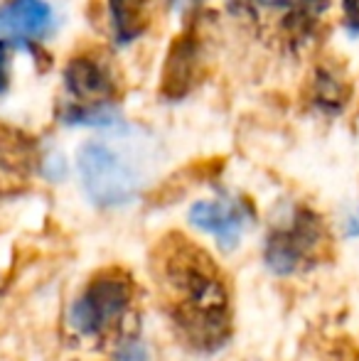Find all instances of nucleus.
Segmentation results:
<instances>
[{"label":"nucleus","mask_w":359,"mask_h":361,"mask_svg":"<svg viewBox=\"0 0 359 361\" xmlns=\"http://www.w3.org/2000/svg\"><path fill=\"white\" fill-rule=\"evenodd\" d=\"M150 266L182 337L197 352L224 347L231 332L229 288L209 253L182 233H170L158 243Z\"/></svg>","instance_id":"f257e3e1"},{"label":"nucleus","mask_w":359,"mask_h":361,"mask_svg":"<svg viewBox=\"0 0 359 361\" xmlns=\"http://www.w3.org/2000/svg\"><path fill=\"white\" fill-rule=\"evenodd\" d=\"M64 94L69 101L59 118L69 126H109L116 121L118 74L109 57L99 49H84L69 57L62 74Z\"/></svg>","instance_id":"f03ea898"},{"label":"nucleus","mask_w":359,"mask_h":361,"mask_svg":"<svg viewBox=\"0 0 359 361\" xmlns=\"http://www.w3.org/2000/svg\"><path fill=\"white\" fill-rule=\"evenodd\" d=\"M226 5L261 42L296 52L320 32L330 0H226Z\"/></svg>","instance_id":"7ed1b4c3"},{"label":"nucleus","mask_w":359,"mask_h":361,"mask_svg":"<svg viewBox=\"0 0 359 361\" xmlns=\"http://www.w3.org/2000/svg\"><path fill=\"white\" fill-rule=\"evenodd\" d=\"M327 248V231L320 214L308 207H293L266 238V266L276 276H293L312 268Z\"/></svg>","instance_id":"20e7f679"},{"label":"nucleus","mask_w":359,"mask_h":361,"mask_svg":"<svg viewBox=\"0 0 359 361\" xmlns=\"http://www.w3.org/2000/svg\"><path fill=\"white\" fill-rule=\"evenodd\" d=\"M79 175L89 200L99 207L128 204L140 190V170L109 140H89L79 150Z\"/></svg>","instance_id":"39448f33"},{"label":"nucleus","mask_w":359,"mask_h":361,"mask_svg":"<svg viewBox=\"0 0 359 361\" xmlns=\"http://www.w3.org/2000/svg\"><path fill=\"white\" fill-rule=\"evenodd\" d=\"M133 300V281L121 268H106L89 281L69 310V324L84 337H99L123 319Z\"/></svg>","instance_id":"423d86ee"},{"label":"nucleus","mask_w":359,"mask_h":361,"mask_svg":"<svg viewBox=\"0 0 359 361\" xmlns=\"http://www.w3.org/2000/svg\"><path fill=\"white\" fill-rule=\"evenodd\" d=\"M54 10L47 0H5L0 5V44L30 47L54 32Z\"/></svg>","instance_id":"0eeeda50"},{"label":"nucleus","mask_w":359,"mask_h":361,"mask_svg":"<svg viewBox=\"0 0 359 361\" xmlns=\"http://www.w3.org/2000/svg\"><path fill=\"white\" fill-rule=\"evenodd\" d=\"M202 74V42L192 30L182 32L173 42L163 67L160 94L170 101L187 96L197 86Z\"/></svg>","instance_id":"6e6552de"},{"label":"nucleus","mask_w":359,"mask_h":361,"mask_svg":"<svg viewBox=\"0 0 359 361\" xmlns=\"http://www.w3.org/2000/svg\"><path fill=\"white\" fill-rule=\"evenodd\" d=\"M251 212L239 200H205L192 204L190 221L192 226L217 236L221 248H234L244 233Z\"/></svg>","instance_id":"1a4fd4ad"},{"label":"nucleus","mask_w":359,"mask_h":361,"mask_svg":"<svg viewBox=\"0 0 359 361\" xmlns=\"http://www.w3.org/2000/svg\"><path fill=\"white\" fill-rule=\"evenodd\" d=\"M350 94L352 86L350 79H347V72L342 67H337L335 62H320L312 69L305 96L315 111L327 116L342 114L347 101H350Z\"/></svg>","instance_id":"9d476101"},{"label":"nucleus","mask_w":359,"mask_h":361,"mask_svg":"<svg viewBox=\"0 0 359 361\" xmlns=\"http://www.w3.org/2000/svg\"><path fill=\"white\" fill-rule=\"evenodd\" d=\"M155 0H109V20L118 44L143 37L153 23Z\"/></svg>","instance_id":"9b49d317"},{"label":"nucleus","mask_w":359,"mask_h":361,"mask_svg":"<svg viewBox=\"0 0 359 361\" xmlns=\"http://www.w3.org/2000/svg\"><path fill=\"white\" fill-rule=\"evenodd\" d=\"M342 15H345V27L352 37H359V0H340Z\"/></svg>","instance_id":"f8f14e48"},{"label":"nucleus","mask_w":359,"mask_h":361,"mask_svg":"<svg viewBox=\"0 0 359 361\" xmlns=\"http://www.w3.org/2000/svg\"><path fill=\"white\" fill-rule=\"evenodd\" d=\"M116 361H148V352H145V347H143V344H138V342L126 344V347L118 352Z\"/></svg>","instance_id":"ddd939ff"},{"label":"nucleus","mask_w":359,"mask_h":361,"mask_svg":"<svg viewBox=\"0 0 359 361\" xmlns=\"http://www.w3.org/2000/svg\"><path fill=\"white\" fill-rule=\"evenodd\" d=\"M10 84V47L0 44V96L8 91Z\"/></svg>","instance_id":"4468645a"},{"label":"nucleus","mask_w":359,"mask_h":361,"mask_svg":"<svg viewBox=\"0 0 359 361\" xmlns=\"http://www.w3.org/2000/svg\"><path fill=\"white\" fill-rule=\"evenodd\" d=\"M165 3L178 15H182V18H192V15L202 8V0H165Z\"/></svg>","instance_id":"2eb2a0df"}]
</instances>
